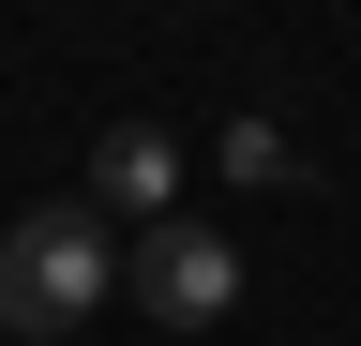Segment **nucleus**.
<instances>
[{"mask_svg":"<svg viewBox=\"0 0 361 346\" xmlns=\"http://www.w3.org/2000/svg\"><path fill=\"white\" fill-rule=\"evenodd\" d=\"M121 286V241H106V211H16V226H0V331H75L90 316V301H106Z\"/></svg>","mask_w":361,"mask_h":346,"instance_id":"obj_1","label":"nucleus"},{"mask_svg":"<svg viewBox=\"0 0 361 346\" xmlns=\"http://www.w3.org/2000/svg\"><path fill=\"white\" fill-rule=\"evenodd\" d=\"M121 286L151 301L166 331H211L226 301H241V256H226V226H180V211H166V226H135V256H121Z\"/></svg>","mask_w":361,"mask_h":346,"instance_id":"obj_2","label":"nucleus"},{"mask_svg":"<svg viewBox=\"0 0 361 346\" xmlns=\"http://www.w3.org/2000/svg\"><path fill=\"white\" fill-rule=\"evenodd\" d=\"M90 196L135 211V226H166V211H180V136H166V121H106V136H90Z\"/></svg>","mask_w":361,"mask_h":346,"instance_id":"obj_3","label":"nucleus"}]
</instances>
